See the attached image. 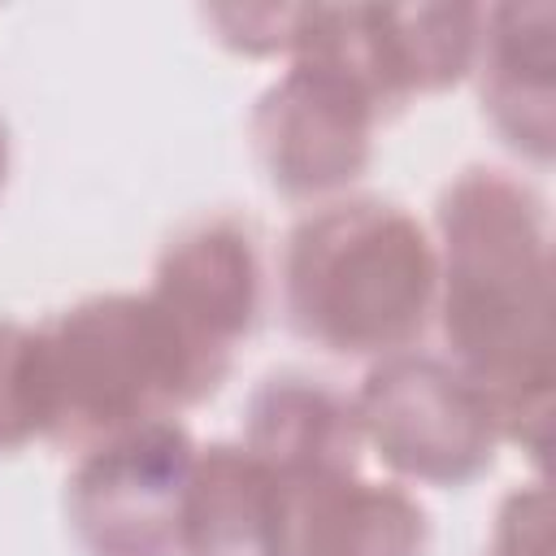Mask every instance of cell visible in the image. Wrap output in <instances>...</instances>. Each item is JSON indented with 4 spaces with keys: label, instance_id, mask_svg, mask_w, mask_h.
I'll return each instance as SVG.
<instances>
[{
    "label": "cell",
    "instance_id": "6da1fadb",
    "mask_svg": "<svg viewBox=\"0 0 556 556\" xmlns=\"http://www.w3.org/2000/svg\"><path fill=\"white\" fill-rule=\"evenodd\" d=\"M434 317L447 365L500 421V439L543 460L552 430V217L534 182L465 165L434 200Z\"/></svg>",
    "mask_w": 556,
    "mask_h": 556
},
{
    "label": "cell",
    "instance_id": "7a4b0ae2",
    "mask_svg": "<svg viewBox=\"0 0 556 556\" xmlns=\"http://www.w3.org/2000/svg\"><path fill=\"white\" fill-rule=\"evenodd\" d=\"M434 239L395 200L313 204L282 239V321L330 356L374 365L413 352L434 317Z\"/></svg>",
    "mask_w": 556,
    "mask_h": 556
},
{
    "label": "cell",
    "instance_id": "3957f363",
    "mask_svg": "<svg viewBox=\"0 0 556 556\" xmlns=\"http://www.w3.org/2000/svg\"><path fill=\"white\" fill-rule=\"evenodd\" d=\"M43 439L87 452L122 430L213 400L143 291L87 295L35 326Z\"/></svg>",
    "mask_w": 556,
    "mask_h": 556
},
{
    "label": "cell",
    "instance_id": "277c9868",
    "mask_svg": "<svg viewBox=\"0 0 556 556\" xmlns=\"http://www.w3.org/2000/svg\"><path fill=\"white\" fill-rule=\"evenodd\" d=\"M352 404L365 447L417 486H469L495 465L504 443L482 391L443 356L417 348L374 361Z\"/></svg>",
    "mask_w": 556,
    "mask_h": 556
},
{
    "label": "cell",
    "instance_id": "5b68a950",
    "mask_svg": "<svg viewBox=\"0 0 556 556\" xmlns=\"http://www.w3.org/2000/svg\"><path fill=\"white\" fill-rule=\"evenodd\" d=\"M378 100L334 61L295 52L256 96L248 135L265 182L295 204L339 200L374 161Z\"/></svg>",
    "mask_w": 556,
    "mask_h": 556
},
{
    "label": "cell",
    "instance_id": "8992f818",
    "mask_svg": "<svg viewBox=\"0 0 556 556\" xmlns=\"http://www.w3.org/2000/svg\"><path fill=\"white\" fill-rule=\"evenodd\" d=\"M482 4H300L295 52L348 70L391 117L473 74Z\"/></svg>",
    "mask_w": 556,
    "mask_h": 556
},
{
    "label": "cell",
    "instance_id": "52a82bcc",
    "mask_svg": "<svg viewBox=\"0 0 556 556\" xmlns=\"http://www.w3.org/2000/svg\"><path fill=\"white\" fill-rule=\"evenodd\" d=\"M143 295L217 395L235 369V352L265 317V248L256 222L243 213L182 222L165 239Z\"/></svg>",
    "mask_w": 556,
    "mask_h": 556
},
{
    "label": "cell",
    "instance_id": "ba28073f",
    "mask_svg": "<svg viewBox=\"0 0 556 556\" xmlns=\"http://www.w3.org/2000/svg\"><path fill=\"white\" fill-rule=\"evenodd\" d=\"M195 439L178 417L122 430L78 452L65 521L83 556H178Z\"/></svg>",
    "mask_w": 556,
    "mask_h": 556
},
{
    "label": "cell",
    "instance_id": "9c48e42d",
    "mask_svg": "<svg viewBox=\"0 0 556 556\" xmlns=\"http://www.w3.org/2000/svg\"><path fill=\"white\" fill-rule=\"evenodd\" d=\"M239 443L274 473L282 491L361 473L365 456L352 395L304 369H278L256 382L243 404Z\"/></svg>",
    "mask_w": 556,
    "mask_h": 556
},
{
    "label": "cell",
    "instance_id": "30bf717a",
    "mask_svg": "<svg viewBox=\"0 0 556 556\" xmlns=\"http://www.w3.org/2000/svg\"><path fill=\"white\" fill-rule=\"evenodd\" d=\"M473 78L482 117L500 143L534 165H547L556 152V9H482Z\"/></svg>",
    "mask_w": 556,
    "mask_h": 556
},
{
    "label": "cell",
    "instance_id": "8fae6325",
    "mask_svg": "<svg viewBox=\"0 0 556 556\" xmlns=\"http://www.w3.org/2000/svg\"><path fill=\"white\" fill-rule=\"evenodd\" d=\"M287 491L243 443H204L191 456L178 556H282Z\"/></svg>",
    "mask_w": 556,
    "mask_h": 556
},
{
    "label": "cell",
    "instance_id": "7c38bea8",
    "mask_svg": "<svg viewBox=\"0 0 556 556\" xmlns=\"http://www.w3.org/2000/svg\"><path fill=\"white\" fill-rule=\"evenodd\" d=\"M430 513L400 482L365 473L287 491L282 556H426Z\"/></svg>",
    "mask_w": 556,
    "mask_h": 556
},
{
    "label": "cell",
    "instance_id": "4fadbf2b",
    "mask_svg": "<svg viewBox=\"0 0 556 556\" xmlns=\"http://www.w3.org/2000/svg\"><path fill=\"white\" fill-rule=\"evenodd\" d=\"M43 439L35 326L0 317V456Z\"/></svg>",
    "mask_w": 556,
    "mask_h": 556
},
{
    "label": "cell",
    "instance_id": "5bb4252c",
    "mask_svg": "<svg viewBox=\"0 0 556 556\" xmlns=\"http://www.w3.org/2000/svg\"><path fill=\"white\" fill-rule=\"evenodd\" d=\"M482 556H552V495L543 482L517 486L500 500Z\"/></svg>",
    "mask_w": 556,
    "mask_h": 556
},
{
    "label": "cell",
    "instance_id": "9a60e30c",
    "mask_svg": "<svg viewBox=\"0 0 556 556\" xmlns=\"http://www.w3.org/2000/svg\"><path fill=\"white\" fill-rule=\"evenodd\" d=\"M295 17L300 4H265V9H208L204 22L217 30L222 43H230L235 52L248 56H291L295 48Z\"/></svg>",
    "mask_w": 556,
    "mask_h": 556
},
{
    "label": "cell",
    "instance_id": "2e32d148",
    "mask_svg": "<svg viewBox=\"0 0 556 556\" xmlns=\"http://www.w3.org/2000/svg\"><path fill=\"white\" fill-rule=\"evenodd\" d=\"M9 169H13V139H9V126H4V117H0V195H4V187H9Z\"/></svg>",
    "mask_w": 556,
    "mask_h": 556
}]
</instances>
